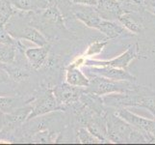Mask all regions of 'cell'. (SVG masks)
I'll use <instances>...</instances> for the list:
<instances>
[{"label":"cell","mask_w":155,"mask_h":145,"mask_svg":"<svg viewBox=\"0 0 155 145\" xmlns=\"http://www.w3.org/2000/svg\"><path fill=\"white\" fill-rule=\"evenodd\" d=\"M103 104L115 107L142 106L148 109L155 118V91L145 86L136 87L126 93H113L102 96Z\"/></svg>","instance_id":"6da1fadb"},{"label":"cell","mask_w":155,"mask_h":145,"mask_svg":"<svg viewBox=\"0 0 155 145\" xmlns=\"http://www.w3.org/2000/svg\"><path fill=\"white\" fill-rule=\"evenodd\" d=\"M107 138L114 143H143L146 137L129 123L119 115L109 114L106 117Z\"/></svg>","instance_id":"7a4b0ae2"},{"label":"cell","mask_w":155,"mask_h":145,"mask_svg":"<svg viewBox=\"0 0 155 145\" xmlns=\"http://www.w3.org/2000/svg\"><path fill=\"white\" fill-rule=\"evenodd\" d=\"M134 82L135 81H128V80H113L95 74H91L90 85L86 89L95 95L102 97L113 93H126L136 87L137 84Z\"/></svg>","instance_id":"3957f363"},{"label":"cell","mask_w":155,"mask_h":145,"mask_svg":"<svg viewBox=\"0 0 155 145\" xmlns=\"http://www.w3.org/2000/svg\"><path fill=\"white\" fill-rule=\"evenodd\" d=\"M116 114L140 132L146 137L147 142L155 141V120L141 117L126 109L125 107H119L116 111Z\"/></svg>","instance_id":"277c9868"},{"label":"cell","mask_w":155,"mask_h":145,"mask_svg":"<svg viewBox=\"0 0 155 145\" xmlns=\"http://www.w3.org/2000/svg\"><path fill=\"white\" fill-rule=\"evenodd\" d=\"M71 12L77 19L81 20L85 25L91 28L97 29L103 19L97 7L92 5L73 3L71 5Z\"/></svg>","instance_id":"5b68a950"},{"label":"cell","mask_w":155,"mask_h":145,"mask_svg":"<svg viewBox=\"0 0 155 145\" xmlns=\"http://www.w3.org/2000/svg\"><path fill=\"white\" fill-rule=\"evenodd\" d=\"M138 56V46L134 45L127 48V50L121 53L117 57L111 59V60H93V59H87L85 60V66H109L120 69L127 70L131 61Z\"/></svg>","instance_id":"8992f818"},{"label":"cell","mask_w":155,"mask_h":145,"mask_svg":"<svg viewBox=\"0 0 155 145\" xmlns=\"http://www.w3.org/2000/svg\"><path fill=\"white\" fill-rule=\"evenodd\" d=\"M83 92V87L73 86V85L68 84V82L65 84L58 85L53 89V94H54L57 102L64 109H65L66 105L77 103Z\"/></svg>","instance_id":"52a82bcc"},{"label":"cell","mask_w":155,"mask_h":145,"mask_svg":"<svg viewBox=\"0 0 155 145\" xmlns=\"http://www.w3.org/2000/svg\"><path fill=\"white\" fill-rule=\"evenodd\" d=\"M65 109L64 107L58 103L53 92H49L45 94L44 97L40 98L35 103L34 107H32V111L27 118V120H31L32 118H35L39 115H44L48 112L54 110H62Z\"/></svg>","instance_id":"ba28073f"},{"label":"cell","mask_w":155,"mask_h":145,"mask_svg":"<svg viewBox=\"0 0 155 145\" xmlns=\"http://www.w3.org/2000/svg\"><path fill=\"white\" fill-rule=\"evenodd\" d=\"M89 73L91 74L103 77L113 80H128V81H136V78L132 74L127 72V70L109 67V66H90Z\"/></svg>","instance_id":"9c48e42d"},{"label":"cell","mask_w":155,"mask_h":145,"mask_svg":"<svg viewBox=\"0 0 155 145\" xmlns=\"http://www.w3.org/2000/svg\"><path fill=\"white\" fill-rule=\"evenodd\" d=\"M97 9L104 19L114 20L124 12L119 0H97Z\"/></svg>","instance_id":"30bf717a"},{"label":"cell","mask_w":155,"mask_h":145,"mask_svg":"<svg viewBox=\"0 0 155 145\" xmlns=\"http://www.w3.org/2000/svg\"><path fill=\"white\" fill-rule=\"evenodd\" d=\"M49 52V46L46 45L39 47H31L25 50L26 58L34 69H40L45 63Z\"/></svg>","instance_id":"8fae6325"},{"label":"cell","mask_w":155,"mask_h":145,"mask_svg":"<svg viewBox=\"0 0 155 145\" xmlns=\"http://www.w3.org/2000/svg\"><path fill=\"white\" fill-rule=\"evenodd\" d=\"M67 82L73 86L87 88L90 85V78L86 77L80 71L75 64H71L67 69Z\"/></svg>","instance_id":"7c38bea8"},{"label":"cell","mask_w":155,"mask_h":145,"mask_svg":"<svg viewBox=\"0 0 155 145\" xmlns=\"http://www.w3.org/2000/svg\"><path fill=\"white\" fill-rule=\"evenodd\" d=\"M97 30L101 33L104 34L107 38L113 39L117 38L120 35H124L126 33V28L120 22H116L114 20L109 19H102L101 23L98 25Z\"/></svg>","instance_id":"4fadbf2b"},{"label":"cell","mask_w":155,"mask_h":145,"mask_svg":"<svg viewBox=\"0 0 155 145\" xmlns=\"http://www.w3.org/2000/svg\"><path fill=\"white\" fill-rule=\"evenodd\" d=\"M10 3L21 11H39L49 7L48 0H10Z\"/></svg>","instance_id":"5bb4252c"},{"label":"cell","mask_w":155,"mask_h":145,"mask_svg":"<svg viewBox=\"0 0 155 145\" xmlns=\"http://www.w3.org/2000/svg\"><path fill=\"white\" fill-rule=\"evenodd\" d=\"M117 21L134 34L141 33L143 29V24L140 20L136 19L135 17H133L131 12H124L117 19Z\"/></svg>","instance_id":"9a60e30c"},{"label":"cell","mask_w":155,"mask_h":145,"mask_svg":"<svg viewBox=\"0 0 155 145\" xmlns=\"http://www.w3.org/2000/svg\"><path fill=\"white\" fill-rule=\"evenodd\" d=\"M22 38L28 40L30 42L35 43L39 47H44L48 45L45 37L42 35L39 30H37L34 27H27L22 32Z\"/></svg>","instance_id":"2e32d148"},{"label":"cell","mask_w":155,"mask_h":145,"mask_svg":"<svg viewBox=\"0 0 155 145\" xmlns=\"http://www.w3.org/2000/svg\"><path fill=\"white\" fill-rule=\"evenodd\" d=\"M14 45H3L0 47V63L11 64L15 61V50Z\"/></svg>","instance_id":"e0dca14e"},{"label":"cell","mask_w":155,"mask_h":145,"mask_svg":"<svg viewBox=\"0 0 155 145\" xmlns=\"http://www.w3.org/2000/svg\"><path fill=\"white\" fill-rule=\"evenodd\" d=\"M77 138L80 143H101V140L93 135L88 128H80L77 132Z\"/></svg>","instance_id":"ac0fdd59"},{"label":"cell","mask_w":155,"mask_h":145,"mask_svg":"<svg viewBox=\"0 0 155 145\" xmlns=\"http://www.w3.org/2000/svg\"><path fill=\"white\" fill-rule=\"evenodd\" d=\"M124 12H140L145 10L143 0H119Z\"/></svg>","instance_id":"d6986e66"},{"label":"cell","mask_w":155,"mask_h":145,"mask_svg":"<svg viewBox=\"0 0 155 145\" xmlns=\"http://www.w3.org/2000/svg\"><path fill=\"white\" fill-rule=\"evenodd\" d=\"M108 43L104 41H95L92 43L87 48L86 52H85V56H94L99 54V53L103 50V48L107 46Z\"/></svg>","instance_id":"ffe728a7"},{"label":"cell","mask_w":155,"mask_h":145,"mask_svg":"<svg viewBox=\"0 0 155 145\" xmlns=\"http://www.w3.org/2000/svg\"><path fill=\"white\" fill-rule=\"evenodd\" d=\"M31 111H32V107L30 106L25 107V109H18L15 112H13V113L10 115V117L13 121L22 122V121L27 120Z\"/></svg>","instance_id":"44dd1931"},{"label":"cell","mask_w":155,"mask_h":145,"mask_svg":"<svg viewBox=\"0 0 155 145\" xmlns=\"http://www.w3.org/2000/svg\"><path fill=\"white\" fill-rule=\"evenodd\" d=\"M6 71L9 73L10 77L12 78L15 81H22L25 78H27L28 77V74L22 71V70H20L18 68H7Z\"/></svg>","instance_id":"7402d4cb"},{"label":"cell","mask_w":155,"mask_h":145,"mask_svg":"<svg viewBox=\"0 0 155 145\" xmlns=\"http://www.w3.org/2000/svg\"><path fill=\"white\" fill-rule=\"evenodd\" d=\"M15 100L10 97H0V110L10 113L13 110Z\"/></svg>","instance_id":"603a6c76"},{"label":"cell","mask_w":155,"mask_h":145,"mask_svg":"<svg viewBox=\"0 0 155 145\" xmlns=\"http://www.w3.org/2000/svg\"><path fill=\"white\" fill-rule=\"evenodd\" d=\"M11 15H12V9H11L10 5L7 7L0 9V28L4 27V25L9 20Z\"/></svg>","instance_id":"cb8c5ba5"},{"label":"cell","mask_w":155,"mask_h":145,"mask_svg":"<svg viewBox=\"0 0 155 145\" xmlns=\"http://www.w3.org/2000/svg\"><path fill=\"white\" fill-rule=\"evenodd\" d=\"M0 44L1 45H15V41L3 28H0Z\"/></svg>","instance_id":"d4e9b609"},{"label":"cell","mask_w":155,"mask_h":145,"mask_svg":"<svg viewBox=\"0 0 155 145\" xmlns=\"http://www.w3.org/2000/svg\"><path fill=\"white\" fill-rule=\"evenodd\" d=\"M143 7L148 13L155 16V0H143Z\"/></svg>","instance_id":"484cf974"},{"label":"cell","mask_w":155,"mask_h":145,"mask_svg":"<svg viewBox=\"0 0 155 145\" xmlns=\"http://www.w3.org/2000/svg\"><path fill=\"white\" fill-rule=\"evenodd\" d=\"M73 3H80V4H87L92 5V6H97V0H72Z\"/></svg>","instance_id":"4316f807"},{"label":"cell","mask_w":155,"mask_h":145,"mask_svg":"<svg viewBox=\"0 0 155 145\" xmlns=\"http://www.w3.org/2000/svg\"><path fill=\"white\" fill-rule=\"evenodd\" d=\"M10 4H11V3L8 4L7 0H0V9H2V8H4V7L9 6Z\"/></svg>","instance_id":"83f0119b"},{"label":"cell","mask_w":155,"mask_h":145,"mask_svg":"<svg viewBox=\"0 0 155 145\" xmlns=\"http://www.w3.org/2000/svg\"><path fill=\"white\" fill-rule=\"evenodd\" d=\"M4 76H3V74H0V81H3V80H4Z\"/></svg>","instance_id":"f1b7e54d"},{"label":"cell","mask_w":155,"mask_h":145,"mask_svg":"<svg viewBox=\"0 0 155 145\" xmlns=\"http://www.w3.org/2000/svg\"><path fill=\"white\" fill-rule=\"evenodd\" d=\"M71 1H72V0H71Z\"/></svg>","instance_id":"f546056e"}]
</instances>
